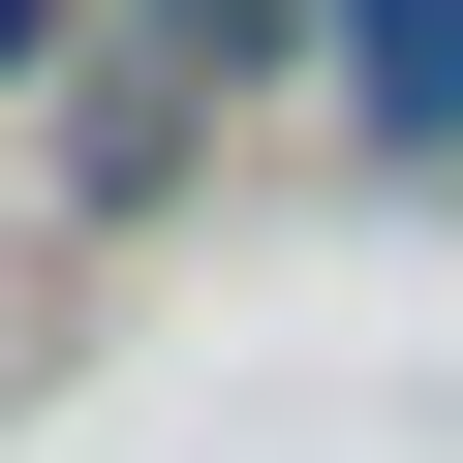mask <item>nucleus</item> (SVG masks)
<instances>
[{
	"label": "nucleus",
	"mask_w": 463,
	"mask_h": 463,
	"mask_svg": "<svg viewBox=\"0 0 463 463\" xmlns=\"http://www.w3.org/2000/svg\"><path fill=\"white\" fill-rule=\"evenodd\" d=\"M93 32H124V62H185V93H279V62H309V0H93Z\"/></svg>",
	"instance_id": "obj_2"
},
{
	"label": "nucleus",
	"mask_w": 463,
	"mask_h": 463,
	"mask_svg": "<svg viewBox=\"0 0 463 463\" xmlns=\"http://www.w3.org/2000/svg\"><path fill=\"white\" fill-rule=\"evenodd\" d=\"M309 93L402 124V155H463V0H309Z\"/></svg>",
	"instance_id": "obj_1"
}]
</instances>
